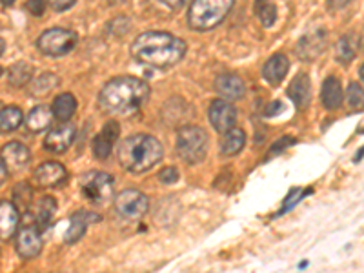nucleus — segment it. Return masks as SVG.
Wrapping results in <instances>:
<instances>
[{
  "instance_id": "43",
  "label": "nucleus",
  "mask_w": 364,
  "mask_h": 273,
  "mask_svg": "<svg viewBox=\"0 0 364 273\" xmlns=\"http://www.w3.org/2000/svg\"><path fill=\"white\" fill-rule=\"evenodd\" d=\"M109 4H119V2H126V0H108Z\"/></svg>"
},
{
  "instance_id": "39",
  "label": "nucleus",
  "mask_w": 364,
  "mask_h": 273,
  "mask_svg": "<svg viewBox=\"0 0 364 273\" xmlns=\"http://www.w3.org/2000/svg\"><path fill=\"white\" fill-rule=\"evenodd\" d=\"M275 109H282V104L273 102L272 106H268V113H266V115H277V112H275Z\"/></svg>"
},
{
  "instance_id": "14",
  "label": "nucleus",
  "mask_w": 364,
  "mask_h": 273,
  "mask_svg": "<svg viewBox=\"0 0 364 273\" xmlns=\"http://www.w3.org/2000/svg\"><path fill=\"white\" fill-rule=\"evenodd\" d=\"M119 135H120V128L115 120L106 122L102 132H100L99 135L95 136V141H93V155H95V159H99V161H106V159L112 155L113 144H115V141L119 139Z\"/></svg>"
},
{
  "instance_id": "42",
  "label": "nucleus",
  "mask_w": 364,
  "mask_h": 273,
  "mask_svg": "<svg viewBox=\"0 0 364 273\" xmlns=\"http://www.w3.org/2000/svg\"><path fill=\"white\" fill-rule=\"evenodd\" d=\"M359 75H360V80H363V82H364V64H363V66H360Z\"/></svg>"
},
{
  "instance_id": "15",
  "label": "nucleus",
  "mask_w": 364,
  "mask_h": 273,
  "mask_svg": "<svg viewBox=\"0 0 364 273\" xmlns=\"http://www.w3.org/2000/svg\"><path fill=\"white\" fill-rule=\"evenodd\" d=\"M0 159L4 161L9 171H18L29 164L31 154H29V149L24 144H21V142H8L4 148L0 149Z\"/></svg>"
},
{
  "instance_id": "32",
  "label": "nucleus",
  "mask_w": 364,
  "mask_h": 273,
  "mask_svg": "<svg viewBox=\"0 0 364 273\" xmlns=\"http://www.w3.org/2000/svg\"><path fill=\"white\" fill-rule=\"evenodd\" d=\"M159 178H161V182H164V184H173V182L178 181V171L175 170V168H164V170L159 173Z\"/></svg>"
},
{
  "instance_id": "16",
  "label": "nucleus",
  "mask_w": 364,
  "mask_h": 273,
  "mask_svg": "<svg viewBox=\"0 0 364 273\" xmlns=\"http://www.w3.org/2000/svg\"><path fill=\"white\" fill-rule=\"evenodd\" d=\"M215 90L224 100H239L246 93V86L242 79L233 73L219 75L215 80Z\"/></svg>"
},
{
  "instance_id": "27",
  "label": "nucleus",
  "mask_w": 364,
  "mask_h": 273,
  "mask_svg": "<svg viewBox=\"0 0 364 273\" xmlns=\"http://www.w3.org/2000/svg\"><path fill=\"white\" fill-rule=\"evenodd\" d=\"M357 41L353 35H344L336 46V58L341 64H350L355 58Z\"/></svg>"
},
{
  "instance_id": "38",
  "label": "nucleus",
  "mask_w": 364,
  "mask_h": 273,
  "mask_svg": "<svg viewBox=\"0 0 364 273\" xmlns=\"http://www.w3.org/2000/svg\"><path fill=\"white\" fill-rule=\"evenodd\" d=\"M8 177H9L8 166H6V164H4V161H2V159H0V186H2V184H4L6 181H8Z\"/></svg>"
},
{
  "instance_id": "33",
  "label": "nucleus",
  "mask_w": 364,
  "mask_h": 273,
  "mask_svg": "<svg viewBox=\"0 0 364 273\" xmlns=\"http://www.w3.org/2000/svg\"><path fill=\"white\" fill-rule=\"evenodd\" d=\"M77 0H50V6L55 9V11L63 13L68 11L70 8H73Z\"/></svg>"
},
{
  "instance_id": "8",
  "label": "nucleus",
  "mask_w": 364,
  "mask_h": 273,
  "mask_svg": "<svg viewBox=\"0 0 364 273\" xmlns=\"http://www.w3.org/2000/svg\"><path fill=\"white\" fill-rule=\"evenodd\" d=\"M149 200L142 191L124 190L115 197V210L122 219L139 220L148 213Z\"/></svg>"
},
{
  "instance_id": "10",
  "label": "nucleus",
  "mask_w": 364,
  "mask_h": 273,
  "mask_svg": "<svg viewBox=\"0 0 364 273\" xmlns=\"http://www.w3.org/2000/svg\"><path fill=\"white\" fill-rule=\"evenodd\" d=\"M15 246L22 259H35L42 252V237L41 232L33 226H24L17 230Z\"/></svg>"
},
{
  "instance_id": "5",
  "label": "nucleus",
  "mask_w": 364,
  "mask_h": 273,
  "mask_svg": "<svg viewBox=\"0 0 364 273\" xmlns=\"http://www.w3.org/2000/svg\"><path fill=\"white\" fill-rule=\"evenodd\" d=\"M208 133L200 126H184L177 133V154L186 164H199L208 154Z\"/></svg>"
},
{
  "instance_id": "23",
  "label": "nucleus",
  "mask_w": 364,
  "mask_h": 273,
  "mask_svg": "<svg viewBox=\"0 0 364 273\" xmlns=\"http://www.w3.org/2000/svg\"><path fill=\"white\" fill-rule=\"evenodd\" d=\"M53 117L60 122H68L77 112V99L71 93H63V95L55 97L53 106H51Z\"/></svg>"
},
{
  "instance_id": "3",
  "label": "nucleus",
  "mask_w": 364,
  "mask_h": 273,
  "mask_svg": "<svg viewBox=\"0 0 364 273\" xmlns=\"http://www.w3.org/2000/svg\"><path fill=\"white\" fill-rule=\"evenodd\" d=\"M164 149L151 135L136 133L128 136L119 146V162L129 173H144L162 161Z\"/></svg>"
},
{
  "instance_id": "31",
  "label": "nucleus",
  "mask_w": 364,
  "mask_h": 273,
  "mask_svg": "<svg viewBox=\"0 0 364 273\" xmlns=\"http://www.w3.org/2000/svg\"><path fill=\"white\" fill-rule=\"evenodd\" d=\"M26 9H28L33 17H42L46 11V2L44 0H28V2H26Z\"/></svg>"
},
{
  "instance_id": "34",
  "label": "nucleus",
  "mask_w": 364,
  "mask_h": 273,
  "mask_svg": "<svg viewBox=\"0 0 364 273\" xmlns=\"http://www.w3.org/2000/svg\"><path fill=\"white\" fill-rule=\"evenodd\" d=\"M311 190H306V191H299V190H294L290 193V197H288V203L284 204V208H282V211H286V210H290L291 206H294V204H297L299 200L302 199V197H304V195H308L310 193Z\"/></svg>"
},
{
  "instance_id": "41",
  "label": "nucleus",
  "mask_w": 364,
  "mask_h": 273,
  "mask_svg": "<svg viewBox=\"0 0 364 273\" xmlns=\"http://www.w3.org/2000/svg\"><path fill=\"white\" fill-rule=\"evenodd\" d=\"M4 53V41H2V38H0V55Z\"/></svg>"
},
{
  "instance_id": "44",
  "label": "nucleus",
  "mask_w": 364,
  "mask_h": 273,
  "mask_svg": "<svg viewBox=\"0 0 364 273\" xmlns=\"http://www.w3.org/2000/svg\"><path fill=\"white\" fill-rule=\"evenodd\" d=\"M360 48L364 50V29H363V35H360Z\"/></svg>"
},
{
  "instance_id": "6",
  "label": "nucleus",
  "mask_w": 364,
  "mask_h": 273,
  "mask_svg": "<svg viewBox=\"0 0 364 273\" xmlns=\"http://www.w3.org/2000/svg\"><path fill=\"white\" fill-rule=\"evenodd\" d=\"M77 33L71 29L64 28H51L46 29L44 33L38 37L37 48L42 55L48 57H63L68 55L75 46H77Z\"/></svg>"
},
{
  "instance_id": "25",
  "label": "nucleus",
  "mask_w": 364,
  "mask_h": 273,
  "mask_svg": "<svg viewBox=\"0 0 364 273\" xmlns=\"http://www.w3.org/2000/svg\"><path fill=\"white\" fill-rule=\"evenodd\" d=\"M22 122H24V115L17 106H8V108L0 109V133L17 132Z\"/></svg>"
},
{
  "instance_id": "21",
  "label": "nucleus",
  "mask_w": 364,
  "mask_h": 273,
  "mask_svg": "<svg viewBox=\"0 0 364 273\" xmlns=\"http://www.w3.org/2000/svg\"><path fill=\"white\" fill-rule=\"evenodd\" d=\"M321 99H323V106L326 109H337L343 106V86H341V82L336 77H330V79L324 80L323 91H321Z\"/></svg>"
},
{
  "instance_id": "1",
  "label": "nucleus",
  "mask_w": 364,
  "mask_h": 273,
  "mask_svg": "<svg viewBox=\"0 0 364 273\" xmlns=\"http://www.w3.org/2000/svg\"><path fill=\"white\" fill-rule=\"evenodd\" d=\"M132 55L136 63L144 64V66L168 70L184 58L186 44L171 33L148 31L135 38V42L132 44Z\"/></svg>"
},
{
  "instance_id": "28",
  "label": "nucleus",
  "mask_w": 364,
  "mask_h": 273,
  "mask_svg": "<svg viewBox=\"0 0 364 273\" xmlns=\"http://www.w3.org/2000/svg\"><path fill=\"white\" fill-rule=\"evenodd\" d=\"M31 77H33V70H31V66L26 63H17L13 64L11 68H9L8 71V80L11 86L15 87H22L26 86V84L31 80Z\"/></svg>"
},
{
  "instance_id": "7",
  "label": "nucleus",
  "mask_w": 364,
  "mask_h": 273,
  "mask_svg": "<svg viewBox=\"0 0 364 273\" xmlns=\"http://www.w3.org/2000/svg\"><path fill=\"white\" fill-rule=\"evenodd\" d=\"M80 190L93 204H104L113 197V177L104 171H90L80 181Z\"/></svg>"
},
{
  "instance_id": "17",
  "label": "nucleus",
  "mask_w": 364,
  "mask_h": 273,
  "mask_svg": "<svg viewBox=\"0 0 364 273\" xmlns=\"http://www.w3.org/2000/svg\"><path fill=\"white\" fill-rule=\"evenodd\" d=\"M18 208L9 200H0V239H11L18 230Z\"/></svg>"
},
{
  "instance_id": "26",
  "label": "nucleus",
  "mask_w": 364,
  "mask_h": 273,
  "mask_svg": "<svg viewBox=\"0 0 364 273\" xmlns=\"http://www.w3.org/2000/svg\"><path fill=\"white\" fill-rule=\"evenodd\" d=\"M55 211H57V203H55L53 197H42V199L38 200L37 215H35L38 230H46V228H50V224L53 223Z\"/></svg>"
},
{
  "instance_id": "30",
  "label": "nucleus",
  "mask_w": 364,
  "mask_h": 273,
  "mask_svg": "<svg viewBox=\"0 0 364 273\" xmlns=\"http://www.w3.org/2000/svg\"><path fill=\"white\" fill-rule=\"evenodd\" d=\"M346 100L352 109L364 108V87L359 82H350L346 91Z\"/></svg>"
},
{
  "instance_id": "22",
  "label": "nucleus",
  "mask_w": 364,
  "mask_h": 273,
  "mask_svg": "<svg viewBox=\"0 0 364 273\" xmlns=\"http://www.w3.org/2000/svg\"><path fill=\"white\" fill-rule=\"evenodd\" d=\"M51 119H53V112L48 106H37L29 112L26 117V124H28L29 132L41 133L51 126Z\"/></svg>"
},
{
  "instance_id": "9",
  "label": "nucleus",
  "mask_w": 364,
  "mask_h": 273,
  "mask_svg": "<svg viewBox=\"0 0 364 273\" xmlns=\"http://www.w3.org/2000/svg\"><path fill=\"white\" fill-rule=\"evenodd\" d=\"M210 122L219 133H226L237 124V109L224 99H217L210 106Z\"/></svg>"
},
{
  "instance_id": "40",
  "label": "nucleus",
  "mask_w": 364,
  "mask_h": 273,
  "mask_svg": "<svg viewBox=\"0 0 364 273\" xmlns=\"http://www.w3.org/2000/svg\"><path fill=\"white\" fill-rule=\"evenodd\" d=\"M2 4H4L6 8H8V6H13V4H15V0H2Z\"/></svg>"
},
{
  "instance_id": "4",
  "label": "nucleus",
  "mask_w": 364,
  "mask_h": 273,
  "mask_svg": "<svg viewBox=\"0 0 364 273\" xmlns=\"http://www.w3.org/2000/svg\"><path fill=\"white\" fill-rule=\"evenodd\" d=\"M235 0H193L188 11V22L197 31L213 29L228 17Z\"/></svg>"
},
{
  "instance_id": "18",
  "label": "nucleus",
  "mask_w": 364,
  "mask_h": 273,
  "mask_svg": "<svg viewBox=\"0 0 364 273\" xmlns=\"http://www.w3.org/2000/svg\"><path fill=\"white\" fill-rule=\"evenodd\" d=\"M288 97L299 109H306L311 102V82L306 73H299L288 87Z\"/></svg>"
},
{
  "instance_id": "24",
  "label": "nucleus",
  "mask_w": 364,
  "mask_h": 273,
  "mask_svg": "<svg viewBox=\"0 0 364 273\" xmlns=\"http://www.w3.org/2000/svg\"><path fill=\"white\" fill-rule=\"evenodd\" d=\"M245 144H246V133L240 128H232L230 132L224 133L220 149H223L224 155L233 157V155H237L239 151H242Z\"/></svg>"
},
{
  "instance_id": "29",
  "label": "nucleus",
  "mask_w": 364,
  "mask_h": 273,
  "mask_svg": "<svg viewBox=\"0 0 364 273\" xmlns=\"http://www.w3.org/2000/svg\"><path fill=\"white\" fill-rule=\"evenodd\" d=\"M255 9H257V15L261 18L262 24L266 28H272L277 21V9L275 6L269 4V0H255Z\"/></svg>"
},
{
  "instance_id": "45",
  "label": "nucleus",
  "mask_w": 364,
  "mask_h": 273,
  "mask_svg": "<svg viewBox=\"0 0 364 273\" xmlns=\"http://www.w3.org/2000/svg\"><path fill=\"white\" fill-rule=\"evenodd\" d=\"M2 73H4V71H2V68H0V77H2Z\"/></svg>"
},
{
  "instance_id": "2",
  "label": "nucleus",
  "mask_w": 364,
  "mask_h": 273,
  "mask_svg": "<svg viewBox=\"0 0 364 273\" xmlns=\"http://www.w3.org/2000/svg\"><path fill=\"white\" fill-rule=\"evenodd\" d=\"M149 97V84L136 77H119L102 87L99 102L104 112L113 115H132Z\"/></svg>"
},
{
  "instance_id": "35",
  "label": "nucleus",
  "mask_w": 364,
  "mask_h": 273,
  "mask_svg": "<svg viewBox=\"0 0 364 273\" xmlns=\"http://www.w3.org/2000/svg\"><path fill=\"white\" fill-rule=\"evenodd\" d=\"M161 2L171 9H182L188 2H190V0H161Z\"/></svg>"
},
{
  "instance_id": "36",
  "label": "nucleus",
  "mask_w": 364,
  "mask_h": 273,
  "mask_svg": "<svg viewBox=\"0 0 364 273\" xmlns=\"http://www.w3.org/2000/svg\"><path fill=\"white\" fill-rule=\"evenodd\" d=\"M350 2H352V0H328V8H330L331 11H336V9L346 8Z\"/></svg>"
},
{
  "instance_id": "37",
  "label": "nucleus",
  "mask_w": 364,
  "mask_h": 273,
  "mask_svg": "<svg viewBox=\"0 0 364 273\" xmlns=\"http://www.w3.org/2000/svg\"><path fill=\"white\" fill-rule=\"evenodd\" d=\"M294 139H291V136H286V139H279V142L275 146H273L272 148V151H279V149H282V148H286V146H291L294 144Z\"/></svg>"
},
{
  "instance_id": "11",
  "label": "nucleus",
  "mask_w": 364,
  "mask_h": 273,
  "mask_svg": "<svg viewBox=\"0 0 364 273\" xmlns=\"http://www.w3.org/2000/svg\"><path fill=\"white\" fill-rule=\"evenodd\" d=\"M68 171L60 162H44L35 170L33 181L38 188H57L66 182Z\"/></svg>"
},
{
  "instance_id": "20",
  "label": "nucleus",
  "mask_w": 364,
  "mask_h": 273,
  "mask_svg": "<svg viewBox=\"0 0 364 273\" xmlns=\"http://www.w3.org/2000/svg\"><path fill=\"white\" fill-rule=\"evenodd\" d=\"M290 70V60L282 53L273 55L262 68V75L269 84H281Z\"/></svg>"
},
{
  "instance_id": "12",
  "label": "nucleus",
  "mask_w": 364,
  "mask_h": 273,
  "mask_svg": "<svg viewBox=\"0 0 364 273\" xmlns=\"http://www.w3.org/2000/svg\"><path fill=\"white\" fill-rule=\"evenodd\" d=\"M75 133H77L75 126L64 122L63 126H57V128H53L48 133L44 141V148L51 151V154H64L73 144Z\"/></svg>"
},
{
  "instance_id": "19",
  "label": "nucleus",
  "mask_w": 364,
  "mask_h": 273,
  "mask_svg": "<svg viewBox=\"0 0 364 273\" xmlns=\"http://www.w3.org/2000/svg\"><path fill=\"white\" fill-rule=\"evenodd\" d=\"M99 220L100 217L95 215V213H91V211H77V213L71 215L70 228H68L64 240H66L68 245H75V242L82 239V235L86 233L87 224L99 223Z\"/></svg>"
},
{
  "instance_id": "13",
  "label": "nucleus",
  "mask_w": 364,
  "mask_h": 273,
  "mask_svg": "<svg viewBox=\"0 0 364 273\" xmlns=\"http://www.w3.org/2000/svg\"><path fill=\"white\" fill-rule=\"evenodd\" d=\"M328 35L324 29H317L314 33H308L299 41L297 55L302 60H314L326 50Z\"/></svg>"
},
{
  "instance_id": "46",
  "label": "nucleus",
  "mask_w": 364,
  "mask_h": 273,
  "mask_svg": "<svg viewBox=\"0 0 364 273\" xmlns=\"http://www.w3.org/2000/svg\"><path fill=\"white\" fill-rule=\"evenodd\" d=\"M0 109H2V108H0Z\"/></svg>"
}]
</instances>
